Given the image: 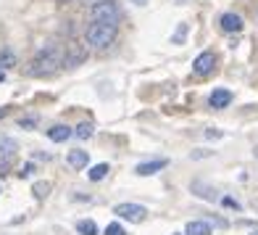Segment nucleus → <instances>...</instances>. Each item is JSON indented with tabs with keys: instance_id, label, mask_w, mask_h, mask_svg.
<instances>
[{
	"instance_id": "4",
	"label": "nucleus",
	"mask_w": 258,
	"mask_h": 235,
	"mask_svg": "<svg viewBox=\"0 0 258 235\" xmlns=\"http://www.w3.org/2000/svg\"><path fill=\"white\" fill-rule=\"evenodd\" d=\"M116 214L121 219H129V222H143L148 217V209L140 204H119L116 206Z\"/></svg>"
},
{
	"instance_id": "10",
	"label": "nucleus",
	"mask_w": 258,
	"mask_h": 235,
	"mask_svg": "<svg viewBox=\"0 0 258 235\" xmlns=\"http://www.w3.org/2000/svg\"><path fill=\"white\" fill-rule=\"evenodd\" d=\"M219 24H221V29H224V32H240L242 29V19L237 14H224V16L219 19Z\"/></svg>"
},
{
	"instance_id": "5",
	"label": "nucleus",
	"mask_w": 258,
	"mask_h": 235,
	"mask_svg": "<svg viewBox=\"0 0 258 235\" xmlns=\"http://www.w3.org/2000/svg\"><path fill=\"white\" fill-rule=\"evenodd\" d=\"M214 66H216V56L211 53V51H206V53H201V56L192 61V72L201 74V77H206V74L214 72Z\"/></svg>"
},
{
	"instance_id": "14",
	"label": "nucleus",
	"mask_w": 258,
	"mask_h": 235,
	"mask_svg": "<svg viewBox=\"0 0 258 235\" xmlns=\"http://www.w3.org/2000/svg\"><path fill=\"white\" fill-rule=\"evenodd\" d=\"M77 232L79 235H98V225L92 219H79L77 222Z\"/></svg>"
},
{
	"instance_id": "23",
	"label": "nucleus",
	"mask_w": 258,
	"mask_h": 235,
	"mask_svg": "<svg viewBox=\"0 0 258 235\" xmlns=\"http://www.w3.org/2000/svg\"><path fill=\"white\" fill-rule=\"evenodd\" d=\"M32 169H34V167H32V164H27V167H24V169H21V177H29V174H32Z\"/></svg>"
},
{
	"instance_id": "9",
	"label": "nucleus",
	"mask_w": 258,
	"mask_h": 235,
	"mask_svg": "<svg viewBox=\"0 0 258 235\" xmlns=\"http://www.w3.org/2000/svg\"><path fill=\"white\" fill-rule=\"evenodd\" d=\"M208 103L214 106V109H227V106L232 103V92L229 90H214L211 98H208Z\"/></svg>"
},
{
	"instance_id": "6",
	"label": "nucleus",
	"mask_w": 258,
	"mask_h": 235,
	"mask_svg": "<svg viewBox=\"0 0 258 235\" xmlns=\"http://www.w3.org/2000/svg\"><path fill=\"white\" fill-rule=\"evenodd\" d=\"M82 61H85V51L79 48V45H69V51H66V56H61V64H66L69 69H74V66H79Z\"/></svg>"
},
{
	"instance_id": "21",
	"label": "nucleus",
	"mask_w": 258,
	"mask_h": 235,
	"mask_svg": "<svg viewBox=\"0 0 258 235\" xmlns=\"http://www.w3.org/2000/svg\"><path fill=\"white\" fill-rule=\"evenodd\" d=\"M184 34H187V24L179 27V32H177V37H174V42H182V40H184Z\"/></svg>"
},
{
	"instance_id": "7",
	"label": "nucleus",
	"mask_w": 258,
	"mask_h": 235,
	"mask_svg": "<svg viewBox=\"0 0 258 235\" xmlns=\"http://www.w3.org/2000/svg\"><path fill=\"white\" fill-rule=\"evenodd\" d=\"M66 161H69V167H72V169H85L90 164V156H87L85 148H74V151H69Z\"/></svg>"
},
{
	"instance_id": "8",
	"label": "nucleus",
	"mask_w": 258,
	"mask_h": 235,
	"mask_svg": "<svg viewBox=\"0 0 258 235\" xmlns=\"http://www.w3.org/2000/svg\"><path fill=\"white\" fill-rule=\"evenodd\" d=\"M163 167H166V159H156V161H143V164H137V174L140 177H148V174H156V172H161Z\"/></svg>"
},
{
	"instance_id": "16",
	"label": "nucleus",
	"mask_w": 258,
	"mask_h": 235,
	"mask_svg": "<svg viewBox=\"0 0 258 235\" xmlns=\"http://www.w3.org/2000/svg\"><path fill=\"white\" fill-rule=\"evenodd\" d=\"M14 64H16V56L11 53V51H3V53H0V66H3V69H11Z\"/></svg>"
},
{
	"instance_id": "25",
	"label": "nucleus",
	"mask_w": 258,
	"mask_h": 235,
	"mask_svg": "<svg viewBox=\"0 0 258 235\" xmlns=\"http://www.w3.org/2000/svg\"><path fill=\"white\" fill-rule=\"evenodd\" d=\"M135 3H137V6H145V0H135Z\"/></svg>"
},
{
	"instance_id": "1",
	"label": "nucleus",
	"mask_w": 258,
	"mask_h": 235,
	"mask_svg": "<svg viewBox=\"0 0 258 235\" xmlns=\"http://www.w3.org/2000/svg\"><path fill=\"white\" fill-rule=\"evenodd\" d=\"M58 69H61V53H58V48H42L37 56L32 58V64L27 69L29 77H50L55 74Z\"/></svg>"
},
{
	"instance_id": "15",
	"label": "nucleus",
	"mask_w": 258,
	"mask_h": 235,
	"mask_svg": "<svg viewBox=\"0 0 258 235\" xmlns=\"http://www.w3.org/2000/svg\"><path fill=\"white\" fill-rule=\"evenodd\" d=\"M92 132H95V127H92L90 122H82V124H77V130H74V135H77L79 140H87V137H92Z\"/></svg>"
},
{
	"instance_id": "3",
	"label": "nucleus",
	"mask_w": 258,
	"mask_h": 235,
	"mask_svg": "<svg viewBox=\"0 0 258 235\" xmlns=\"http://www.w3.org/2000/svg\"><path fill=\"white\" fill-rule=\"evenodd\" d=\"M90 16H92V21H100V24L116 27L121 21V8L116 6L113 0H98V3H92Z\"/></svg>"
},
{
	"instance_id": "24",
	"label": "nucleus",
	"mask_w": 258,
	"mask_h": 235,
	"mask_svg": "<svg viewBox=\"0 0 258 235\" xmlns=\"http://www.w3.org/2000/svg\"><path fill=\"white\" fill-rule=\"evenodd\" d=\"M6 79V74H3V69H0V82H3Z\"/></svg>"
},
{
	"instance_id": "18",
	"label": "nucleus",
	"mask_w": 258,
	"mask_h": 235,
	"mask_svg": "<svg viewBox=\"0 0 258 235\" xmlns=\"http://www.w3.org/2000/svg\"><path fill=\"white\" fill-rule=\"evenodd\" d=\"M0 151H3V154H14L16 143H14V140H8V137H0Z\"/></svg>"
},
{
	"instance_id": "13",
	"label": "nucleus",
	"mask_w": 258,
	"mask_h": 235,
	"mask_svg": "<svg viewBox=\"0 0 258 235\" xmlns=\"http://www.w3.org/2000/svg\"><path fill=\"white\" fill-rule=\"evenodd\" d=\"M108 172H111V167H108V164H95V167H92V169L87 172V177H90L92 182H100V180H103Z\"/></svg>"
},
{
	"instance_id": "17",
	"label": "nucleus",
	"mask_w": 258,
	"mask_h": 235,
	"mask_svg": "<svg viewBox=\"0 0 258 235\" xmlns=\"http://www.w3.org/2000/svg\"><path fill=\"white\" fill-rule=\"evenodd\" d=\"M48 193H50V182H37V185H34V196H37V198H45Z\"/></svg>"
},
{
	"instance_id": "22",
	"label": "nucleus",
	"mask_w": 258,
	"mask_h": 235,
	"mask_svg": "<svg viewBox=\"0 0 258 235\" xmlns=\"http://www.w3.org/2000/svg\"><path fill=\"white\" fill-rule=\"evenodd\" d=\"M224 206H229V209H240V204L234 201V198H224Z\"/></svg>"
},
{
	"instance_id": "11",
	"label": "nucleus",
	"mask_w": 258,
	"mask_h": 235,
	"mask_svg": "<svg viewBox=\"0 0 258 235\" xmlns=\"http://www.w3.org/2000/svg\"><path fill=\"white\" fill-rule=\"evenodd\" d=\"M48 137L53 140V143H63V140L72 137V127H66V124H55L48 130Z\"/></svg>"
},
{
	"instance_id": "12",
	"label": "nucleus",
	"mask_w": 258,
	"mask_h": 235,
	"mask_svg": "<svg viewBox=\"0 0 258 235\" xmlns=\"http://www.w3.org/2000/svg\"><path fill=\"white\" fill-rule=\"evenodd\" d=\"M184 235H211V225L208 222H190Z\"/></svg>"
},
{
	"instance_id": "2",
	"label": "nucleus",
	"mask_w": 258,
	"mask_h": 235,
	"mask_svg": "<svg viewBox=\"0 0 258 235\" xmlns=\"http://www.w3.org/2000/svg\"><path fill=\"white\" fill-rule=\"evenodd\" d=\"M85 40L90 48H95V51H105L108 45L116 40V27L111 24H100V21H92V24L87 27L85 32Z\"/></svg>"
},
{
	"instance_id": "20",
	"label": "nucleus",
	"mask_w": 258,
	"mask_h": 235,
	"mask_svg": "<svg viewBox=\"0 0 258 235\" xmlns=\"http://www.w3.org/2000/svg\"><path fill=\"white\" fill-rule=\"evenodd\" d=\"M34 124H37V119H32V116H27V119L19 122V127H24V130H34Z\"/></svg>"
},
{
	"instance_id": "19",
	"label": "nucleus",
	"mask_w": 258,
	"mask_h": 235,
	"mask_svg": "<svg viewBox=\"0 0 258 235\" xmlns=\"http://www.w3.org/2000/svg\"><path fill=\"white\" fill-rule=\"evenodd\" d=\"M103 235H124V227L121 225H116V222H113V225H108V227H105V232Z\"/></svg>"
},
{
	"instance_id": "26",
	"label": "nucleus",
	"mask_w": 258,
	"mask_h": 235,
	"mask_svg": "<svg viewBox=\"0 0 258 235\" xmlns=\"http://www.w3.org/2000/svg\"><path fill=\"white\" fill-rule=\"evenodd\" d=\"M250 235H258V232H250Z\"/></svg>"
}]
</instances>
